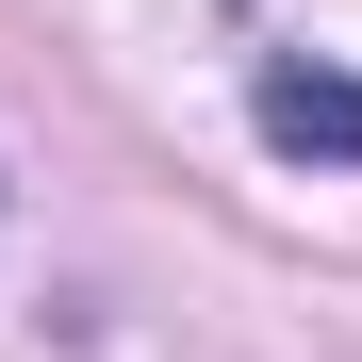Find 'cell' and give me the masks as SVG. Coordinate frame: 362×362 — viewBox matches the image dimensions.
<instances>
[{"instance_id": "1", "label": "cell", "mask_w": 362, "mask_h": 362, "mask_svg": "<svg viewBox=\"0 0 362 362\" xmlns=\"http://www.w3.org/2000/svg\"><path fill=\"white\" fill-rule=\"evenodd\" d=\"M247 115H264V148H296V165H362V83L346 66H296V49H280V66L247 83Z\"/></svg>"}]
</instances>
